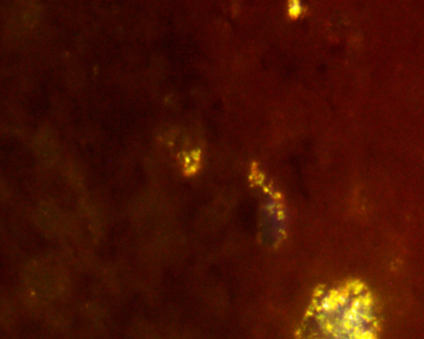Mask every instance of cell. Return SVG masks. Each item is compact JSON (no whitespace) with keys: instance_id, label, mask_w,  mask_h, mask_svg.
<instances>
[{"instance_id":"cell-2","label":"cell","mask_w":424,"mask_h":339,"mask_svg":"<svg viewBox=\"0 0 424 339\" xmlns=\"http://www.w3.org/2000/svg\"><path fill=\"white\" fill-rule=\"evenodd\" d=\"M303 13V5H301V1H289V15L292 18H298L301 14Z\"/></svg>"},{"instance_id":"cell-1","label":"cell","mask_w":424,"mask_h":339,"mask_svg":"<svg viewBox=\"0 0 424 339\" xmlns=\"http://www.w3.org/2000/svg\"><path fill=\"white\" fill-rule=\"evenodd\" d=\"M377 316L364 284L320 288L303 321L301 339H375Z\"/></svg>"}]
</instances>
